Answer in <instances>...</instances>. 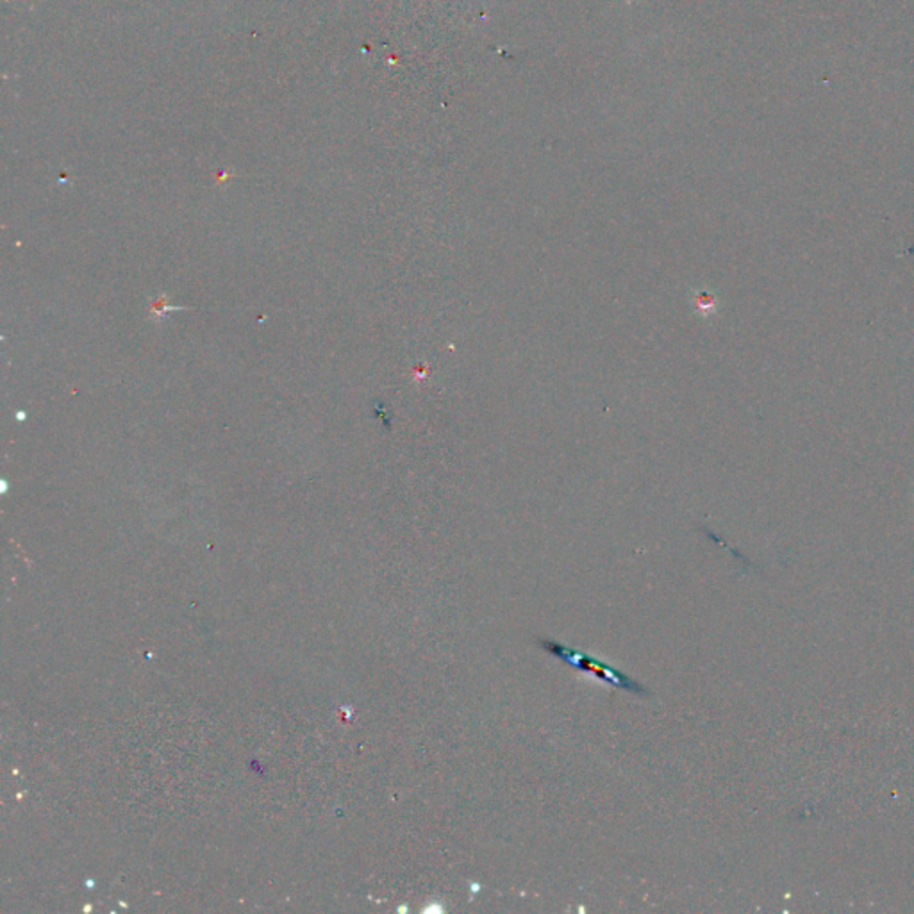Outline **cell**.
<instances>
[{
	"instance_id": "6da1fadb",
	"label": "cell",
	"mask_w": 914,
	"mask_h": 914,
	"mask_svg": "<svg viewBox=\"0 0 914 914\" xmlns=\"http://www.w3.org/2000/svg\"><path fill=\"white\" fill-rule=\"evenodd\" d=\"M539 645L548 652L552 654L556 659L573 666L575 670H579L581 673L591 677V679H597V680H602L605 684H611L614 688H620V689H625L629 693H634V695H648V691L645 689V686H641L638 680H634L632 677L625 675L623 671H620L618 668L614 666H609L605 663H602L600 659L589 655V654H584L581 650H575V648H570V646H564L563 643L559 641H554V639H548V638H539L538 639Z\"/></svg>"
},
{
	"instance_id": "7a4b0ae2",
	"label": "cell",
	"mask_w": 914,
	"mask_h": 914,
	"mask_svg": "<svg viewBox=\"0 0 914 914\" xmlns=\"http://www.w3.org/2000/svg\"><path fill=\"white\" fill-rule=\"evenodd\" d=\"M691 306H693V311L702 317V318H711L714 317L720 308H721V299L718 297V293L707 290V288H702V290H695L693 295H691Z\"/></svg>"
},
{
	"instance_id": "3957f363",
	"label": "cell",
	"mask_w": 914,
	"mask_h": 914,
	"mask_svg": "<svg viewBox=\"0 0 914 914\" xmlns=\"http://www.w3.org/2000/svg\"><path fill=\"white\" fill-rule=\"evenodd\" d=\"M185 309H190V308H183V306H172L169 304V295L163 293L160 299L152 301L151 302V311H149V318L152 322H160V320H165L170 313L174 311H185Z\"/></svg>"
}]
</instances>
